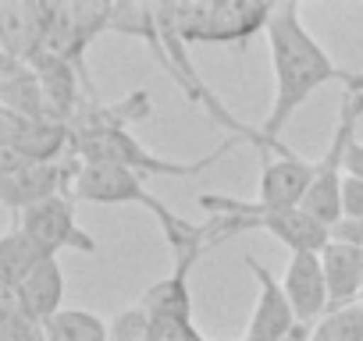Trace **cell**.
Instances as JSON below:
<instances>
[{
    "instance_id": "6da1fadb",
    "label": "cell",
    "mask_w": 363,
    "mask_h": 341,
    "mask_svg": "<svg viewBox=\"0 0 363 341\" xmlns=\"http://www.w3.org/2000/svg\"><path fill=\"white\" fill-rule=\"evenodd\" d=\"M267 47H271V68H274V103L260 125L267 142H281L285 125L313 96V89L328 82H342L345 89L363 86V75L335 64L331 54L313 40V33L303 25V11L296 0L274 4V15L267 22Z\"/></svg>"
},
{
    "instance_id": "7a4b0ae2",
    "label": "cell",
    "mask_w": 363,
    "mask_h": 341,
    "mask_svg": "<svg viewBox=\"0 0 363 341\" xmlns=\"http://www.w3.org/2000/svg\"><path fill=\"white\" fill-rule=\"evenodd\" d=\"M111 33L143 40V43L150 47V54L157 57V64L182 86V93L189 96V103L203 107L228 135L253 142V146L260 149V156L292 149L289 142H267L260 128H253V125H246L242 117H235V114L218 100V93H211V86H207V82L200 79V71L193 68L189 47H186V40H182V33H178V4H114Z\"/></svg>"
},
{
    "instance_id": "3957f363",
    "label": "cell",
    "mask_w": 363,
    "mask_h": 341,
    "mask_svg": "<svg viewBox=\"0 0 363 341\" xmlns=\"http://www.w3.org/2000/svg\"><path fill=\"white\" fill-rule=\"evenodd\" d=\"M242 139L228 135L214 153L200 156V160H164L157 153H150L143 142H135L128 135V128H114V132H100V135H79L72 139V156L82 160V163H118V167H128L135 170L139 178H160V175H171V178H193L200 175L203 167L218 163L225 153H232Z\"/></svg>"
},
{
    "instance_id": "277c9868",
    "label": "cell",
    "mask_w": 363,
    "mask_h": 341,
    "mask_svg": "<svg viewBox=\"0 0 363 341\" xmlns=\"http://www.w3.org/2000/svg\"><path fill=\"white\" fill-rule=\"evenodd\" d=\"M363 121V86L345 89L342 103H338V121L335 132L324 146V153L313 160V185L310 196L303 203L306 214H313L317 221H324L328 228H335L342 221V182H345V156L356 142V128Z\"/></svg>"
},
{
    "instance_id": "5b68a950",
    "label": "cell",
    "mask_w": 363,
    "mask_h": 341,
    "mask_svg": "<svg viewBox=\"0 0 363 341\" xmlns=\"http://www.w3.org/2000/svg\"><path fill=\"white\" fill-rule=\"evenodd\" d=\"M274 4H242V0H200L178 4V33L186 47L207 43H246L257 33H267Z\"/></svg>"
},
{
    "instance_id": "8992f818",
    "label": "cell",
    "mask_w": 363,
    "mask_h": 341,
    "mask_svg": "<svg viewBox=\"0 0 363 341\" xmlns=\"http://www.w3.org/2000/svg\"><path fill=\"white\" fill-rule=\"evenodd\" d=\"M111 18H114V4H54V18L47 25V40L40 54L72 61L86 75L82 57L100 33H111Z\"/></svg>"
},
{
    "instance_id": "52a82bcc",
    "label": "cell",
    "mask_w": 363,
    "mask_h": 341,
    "mask_svg": "<svg viewBox=\"0 0 363 341\" xmlns=\"http://www.w3.org/2000/svg\"><path fill=\"white\" fill-rule=\"evenodd\" d=\"M18 228L47 256H57L65 249H75V253H86V256L96 253V238L89 231H82L79 221H75V196L72 192L29 207L26 214H18Z\"/></svg>"
},
{
    "instance_id": "ba28073f",
    "label": "cell",
    "mask_w": 363,
    "mask_h": 341,
    "mask_svg": "<svg viewBox=\"0 0 363 341\" xmlns=\"http://www.w3.org/2000/svg\"><path fill=\"white\" fill-rule=\"evenodd\" d=\"M0 149L26 163H57L72 156V128L57 121H29L0 107Z\"/></svg>"
},
{
    "instance_id": "9c48e42d",
    "label": "cell",
    "mask_w": 363,
    "mask_h": 341,
    "mask_svg": "<svg viewBox=\"0 0 363 341\" xmlns=\"http://www.w3.org/2000/svg\"><path fill=\"white\" fill-rule=\"evenodd\" d=\"M72 196L82 200V203H96V207L139 203L153 217L164 210V203L143 185V178L135 170L118 167V163H82L79 175H75V185H72Z\"/></svg>"
},
{
    "instance_id": "30bf717a",
    "label": "cell",
    "mask_w": 363,
    "mask_h": 341,
    "mask_svg": "<svg viewBox=\"0 0 363 341\" xmlns=\"http://www.w3.org/2000/svg\"><path fill=\"white\" fill-rule=\"evenodd\" d=\"M79 167H82V160L65 156L57 163H33V167L18 170V175H0V200H4V207L11 214H26L29 207H36L43 200L72 192Z\"/></svg>"
},
{
    "instance_id": "8fae6325",
    "label": "cell",
    "mask_w": 363,
    "mask_h": 341,
    "mask_svg": "<svg viewBox=\"0 0 363 341\" xmlns=\"http://www.w3.org/2000/svg\"><path fill=\"white\" fill-rule=\"evenodd\" d=\"M242 263H246V270L257 281V302H253V316L246 323L242 341H285L303 323H299V316H296V309H292L281 281L264 263H257L253 256H246Z\"/></svg>"
},
{
    "instance_id": "7c38bea8",
    "label": "cell",
    "mask_w": 363,
    "mask_h": 341,
    "mask_svg": "<svg viewBox=\"0 0 363 341\" xmlns=\"http://www.w3.org/2000/svg\"><path fill=\"white\" fill-rule=\"evenodd\" d=\"M313 185V160L299 156L296 149L264 156L260 175V200H250L257 210H299Z\"/></svg>"
},
{
    "instance_id": "4fadbf2b",
    "label": "cell",
    "mask_w": 363,
    "mask_h": 341,
    "mask_svg": "<svg viewBox=\"0 0 363 341\" xmlns=\"http://www.w3.org/2000/svg\"><path fill=\"white\" fill-rule=\"evenodd\" d=\"M281 288H285V295H289V302H292L303 327L313 330L328 316L331 295H328V277H324L320 253H289Z\"/></svg>"
},
{
    "instance_id": "5bb4252c",
    "label": "cell",
    "mask_w": 363,
    "mask_h": 341,
    "mask_svg": "<svg viewBox=\"0 0 363 341\" xmlns=\"http://www.w3.org/2000/svg\"><path fill=\"white\" fill-rule=\"evenodd\" d=\"M54 4H26V0H0V54L33 61L43 50Z\"/></svg>"
},
{
    "instance_id": "9a60e30c",
    "label": "cell",
    "mask_w": 363,
    "mask_h": 341,
    "mask_svg": "<svg viewBox=\"0 0 363 341\" xmlns=\"http://www.w3.org/2000/svg\"><path fill=\"white\" fill-rule=\"evenodd\" d=\"M0 107L15 110L29 121H54L36 68L8 54H0Z\"/></svg>"
},
{
    "instance_id": "2e32d148",
    "label": "cell",
    "mask_w": 363,
    "mask_h": 341,
    "mask_svg": "<svg viewBox=\"0 0 363 341\" xmlns=\"http://www.w3.org/2000/svg\"><path fill=\"white\" fill-rule=\"evenodd\" d=\"M320 263H324L328 295H331V309L328 313L359 306V295H363V249L331 238L328 249L320 253Z\"/></svg>"
},
{
    "instance_id": "e0dca14e",
    "label": "cell",
    "mask_w": 363,
    "mask_h": 341,
    "mask_svg": "<svg viewBox=\"0 0 363 341\" xmlns=\"http://www.w3.org/2000/svg\"><path fill=\"white\" fill-rule=\"evenodd\" d=\"M0 299H11L26 316H33V320H40V323H47V320H54L65 306V270H61V263H57V256H50V260H43L29 277H26V284L15 291V295H0Z\"/></svg>"
},
{
    "instance_id": "ac0fdd59",
    "label": "cell",
    "mask_w": 363,
    "mask_h": 341,
    "mask_svg": "<svg viewBox=\"0 0 363 341\" xmlns=\"http://www.w3.org/2000/svg\"><path fill=\"white\" fill-rule=\"evenodd\" d=\"M139 117H150V96L146 93H132L114 107H107L100 100H86V107L79 110V117L68 128H72V139H79V135H100V132L128 128Z\"/></svg>"
},
{
    "instance_id": "d6986e66",
    "label": "cell",
    "mask_w": 363,
    "mask_h": 341,
    "mask_svg": "<svg viewBox=\"0 0 363 341\" xmlns=\"http://www.w3.org/2000/svg\"><path fill=\"white\" fill-rule=\"evenodd\" d=\"M189 274L193 267H171L167 277H160L139 306L153 320H171V323H193V295H189Z\"/></svg>"
},
{
    "instance_id": "ffe728a7",
    "label": "cell",
    "mask_w": 363,
    "mask_h": 341,
    "mask_svg": "<svg viewBox=\"0 0 363 341\" xmlns=\"http://www.w3.org/2000/svg\"><path fill=\"white\" fill-rule=\"evenodd\" d=\"M43 260H50V256L15 224L4 238H0V295H15Z\"/></svg>"
},
{
    "instance_id": "44dd1931",
    "label": "cell",
    "mask_w": 363,
    "mask_h": 341,
    "mask_svg": "<svg viewBox=\"0 0 363 341\" xmlns=\"http://www.w3.org/2000/svg\"><path fill=\"white\" fill-rule=\"evenodd\" d=\"M50 341H114L111 327L89 313V309H61L54 320H47Z\"/></svg>"
},
{
    "instance_id": "7402d4cb",
    "label": "cell",
    "mask_w": 363,
    "mask_h": 341,
    "mask_svg": "<svg viewBox=\"0 0 363 341\" xmlns=\"http://www.w3.org/2000/svg\"><path fill=\"white\" fill-rule=\"evenodd\" d=\"M310 341H363V306L328 313L310 330Z\"/></svg>"
},
{
    "instance_id": "603a6c76",
    "label": "cell",
    "mask_w": 363,
    "mask_h": 341,
    "mask_svg": "<svg viewBox=\"0 0 363 341\" xmlns=\"http://www.w3.org/2000/svg\"><path fill=\"white\" fill-rule=\"evenodd\" d=\"M0 341H50L47 323L26 316L11 299H0Z\"/></svg>"
},
{
    "instance_id": "cb8c5ba5",
    "label": "cell",
    "mask_w": 363,
    "mask_h": 341,
    "mask_svg": "<svg viewBox=\"0 0 363 341\" xmlns=\"http://www.w3.org/2000/svg\"><path fill=\"white\" fill-rule=\"evenodd\" d=\"M342 221H363V182L359 178L342 182Z\"/></svg>"
},
{
    "instance_id": "d4e9b609",
    "label": "cell",
    "mask_w": 363,
    "mask_h": 341,
    "mask_svg": "<svg viewBox=\"0 0 363 341\" xmlns=\"http://www.w3.org/2000/svg\"><path fill=\"white\" fill-rule=\"evenodd\" d=\"M345 178H359L363 182V142H352V149L345 156Z\"/></svg>"
},
{
    "instance_id": "484cf974",
    "label": "cell",
    "mask_w": 363,
    "mask_h": 341,
    "mask_svg": "<svg viewBox=\"0 0 363 341\" xmlns=\"http://www.w3.org/2000/svg\"><path fill=\"white\" fill-rule=\"evenodd\" d=\"M359 306H363V295H359Z\"/></svg>"
}]
</instances>
